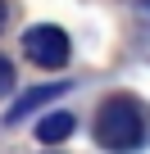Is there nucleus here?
I'll use <instances>...</instances> for the list:
<instances>
[{
	"instance_id": "obj_1",
	"label": "nucleus",
	"mask_w": 150,
	"mask_h": 154,
	"mask_svg": "<svg viewBox=\"0 0 150 154\" xmlns=\"http://www.w3.org/2000/svg\"><path fill=\"white\" fill-rule=\"evenodd\" d=\"M96 145L109 154H136L150 145V113L136 95L118 91L96 109Z\"/></svg>"
},
{
	"instance_id": "obj_2",
	"label": "nucleus",
	"mask_w": 150,
	"mask_h": 154,
	"mask_svg": "<svg viewBox=\"0 0 150 154\" xmlns=\"http://www.w3.org/2000/svg\"><path fill=\"white\" fill-rule=\"evenodd\" d=\"M23 54H27L37 68H64L68 54H73V41H68L64 27H55V23H37V27L23 32Z\"/></svg>"
},
{
	"instance_id": "obj_3",
	"label": "nucleus",
	"mask_w": 150,
	"mask_h": 154,
	"mask_svg": "<svg viewBox=\"0 0 150 154\" xmlns=\"http://www.w3.org/2000/svg\"><path fill=\"white\" fill-rule=\"evenodd\" d=\"M64 86H68V82H50V86H32V91H27V95H23V100H18V104H14L9 113H5V122H9V127H14V122H23V118H27V113H37V109L46 104V100H59V95H64Z\"/></svg>"
},
{
	"instance_id": "obj_4",
	"label": "nucleus",
	"mask_w": 150,
	"mask_h": 154,
	"mask_svg": "<svg viewBox=\"0 0 150 154\" xmlns=\"http://www.w3.org/2000/svg\"><path fill=\"white\" fill-rule=\"evenodd\" d=\"M73 127H78V118H73V113H50V118H41L37 122V140L41 145H59V140H68L73 136Z\"/></svg>"
},
{
	"instance_id": "obj_5",
	"label": "nucleus",
	"mask_w": 150,
	"mask_h": 154,
	"mask_svg": "<svg viewBox=\"0 0 150 154\" xmlns=\"http://www.w3.org/2000/svg\"><path fill=\"white\" fill-rule=\"evenodd\" d=\"M9 86H14V63L0 54V95H9Z\"/></svg>"
},
{
	"instance_id": "obj_6",
	"label": "nucleus",
	"mask_w": 150,
	"mask_h": 154,
	"mask_svg": "<svg viewBox=\"0 0 150 154\" xmlns=\"http://www.w3.org/2000/svg\"><path fill=\"white\" fill-rule=\"evenodd\" d=\"M9 23V0H0V27Z\"/></svg>"
}]
</instances>
